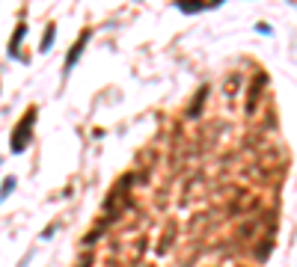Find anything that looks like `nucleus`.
Here are the masks:
<instances>
[{
    "label": "nucleus",
    "instance_id": "1",
    "mask_svg": "<svg viewBox=\"0 0 297 267\" xmlns=\"http://www.w3.org/2000/svg\"><path fill=\"white\" fill-rule=\"evenodd\" d=\"M33 122H36V107H27L24 119L18 122V125H15V131H12V143H9L15 155L27 149V143H30V128H33Z\"/></svg>",
    "mask_w": 297,
    "mask_h": 267
},
{
    "label": "nucleus",
    "instance_id": "2",
    "mask_svg": "<svg viewBox=\"0 0 297 267\" xmlns=\"http://www.w3.org/2000/svg\"><path fill=\"white\" fill-rule=\"evenodd\" d=\"M87 42H90V33H80V36H77V42H74V48H71L69 60H66V71H71V68H74V63H77V57H80V51L87 48Z\"/></svg>",
    "mask_w": 297,
    "mask_h": 267
},
{
    "label": "nucleus",
    "instance_id": "3",
    "mask_svg": "<svg viewBox=\"0 0 297 267\" xmlns=\"http://www.w3.org/2000/svg\"><path fill=\"white\" fill-rule=\"evenodd\" d=\"M208 3H202V0H179V9L182 12H196V9H205Z\"/></svg>",
    "mask_w": 297,
    "mask_h": 267
},
{
    "label": "nucleus",
    "instance_id": "4",
    "mask_svg": "<svg viewBox=\"0 0 297 267\" xmlns=\"http://www.w3.org/2000/svg\"><path fill=\"white\" fill-rule=\"evenodd\" d=\"M205 92H208L205 86H202V89H199V92H196V98H193V104H190V110H187V116H190V119L196 116V110H199V104L205 101Z\"/></svg>",
    "mask_w": 297,
    "mask_h": 267
},
{
    "label": "nucleus",
    "instance_id": "5",
    "mask_svg": "<svg viewBox=\"0 0 297 267\" xmlns=\"http://www.w3.org/2000/svg\"><path fill=\"white\" fill-rule=\"evenodd\" d=\"M51 39H54V27H48V30H45V39H42V51H48V48H51Z\"/></svg>",
    "mask_w": 297,
    "mask_h": 267
},
{
    "label": "nucleus",
    "instance_id": "6",
    "mask_svg": "<svg viewBox=\"0 0 297 267\" xmlns=\"http://www.w3.org/2000/svg\"><path fill=\"white\" fill-rule=\"evenodd\" d=\"M12 187H15V178H6V181H3V196H9Z\"/></svg>",
    "mask_w": 297,
    "mask_h": 267
}]
</instances>
